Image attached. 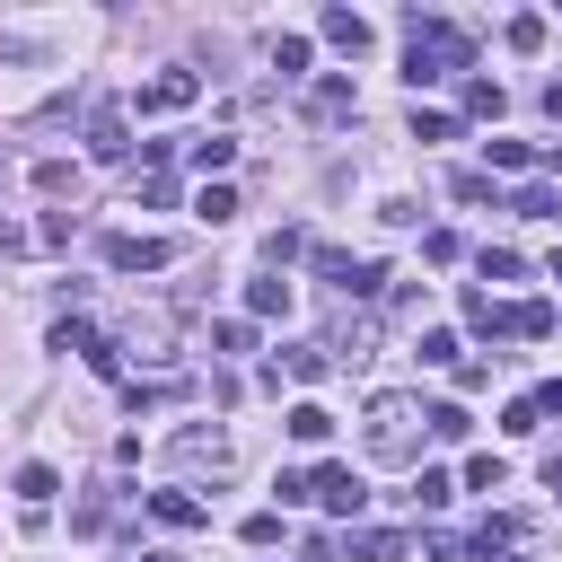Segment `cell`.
<instances>
[{"mask_svg":"<svg viewBox=\"0 0 562 562\" xmlns=\"http://www.w3.org/2000/svg\"><path fill=\"white\" fill-rule=\"evenodd\" d=\"M404 79L413 88H430V79H448V70H465L474 61V35L465 26H448V18H430V9H404Z\"/></svg>","mask_w":562,"mask_h":562,"instance_id":"obj_1","label":"cell"},{"mask_svg":"<svg viewBox=\"0 0 562 562\" xmlns=\"http://www.w3.org/2000/svg\"><path fill=\"white\" fill-rule=\"evenodd\" d=\"M422 404H404V395H378L369 404V457H386V465H413L422 457Z\"/></svg>","mask_w":562,"mask_h":562,"instance_id":"obj_2","label":"cell"},{"mask_svg":"<svg viewBox=\"0 0 562 562\" xmlns=\"http://www.w3.org/2000/svg\"><path fill=\"white\" fill-rule=\"evenodd\" d=\"M167 457H176V474H211V483H220V474L237 465L228 430H176V439H167Z\"/></svg>","mask_w":562,"mask_h":562,"instance_id":"obj_3","label":"cell"},{"mask_svg":"<svg viewBox=\"0 0 562 562\" xmlns=\"http://www.w3.org/2000/svg\"><path fill=\"white\" fill-rule=\"evenodd\" d=\"M307 501H325L334 518H360V501H369V483H360L351 465H316V474H307Z\"/></svg>","mask_w":562,"mask_h":562,"instance_id":"obj_4","label":"cell"},{"mask_svg":"<svg viewBox=\"0 0 562 562\" xmlns=\"http://www.w3.org/2000/svg\"><path fill=\"white\" fill-rule=\"evenodd\" d=\"M193 70H158V79H140V97H132V114H184L193 105Z\"/></svg>","mask_w":562,"mask_h":562,"instance_id":"obj_5","label":"cell"},{"mask_svg":"<svg viewBox=\"0 0 562 562\" xmlns=\"http://www.w3.org/2000/svg\"><path fill=\"white\" fill-rule=\"evenodd\" d=\"M316 272H325V281H334L342 299H369V290L386 281L378 263H360V255H342V246H316Z\"/></svg>","mask_w":562,"mask_h":562,"instance_id":"obj_6","label":"cell"},{"mask_svg":"<svg viewBox=\"0 0 562 562\" xmlns=\"http://www.w3.org/2000/svg\"><path fill=\"white\" fill-rule=\"evenodd\" d=\"M105 263H114V272H167L176 246H167V237H105Z\"/></svg>","mask_w":562,"mask_h":562,"instance_id":"obj_7","label":"cell"},{"mask_svg":"<svg viewBox=\"0 0 562 562\" xmlns=\"http://www.w3.org/2000/svg\"><path fill=\"white\" fill-rule=\"evenodd\" d=\"M272 369H281V378H299V386H316V378H334V351H325V342H290Z\"/></svg>","mask_w":562,"mask_h":562,"instance_id":"obj_8","label":"cell"},{"mask_svg":"<svg viewBox=\"0 0 562 562\" xmlns=\"http://www.w3.org/2000/svg\"><path fill=\"white\" fill-rule=\"evenodd\" d=\"M351 105H360V97H351V79H342V70H334V79H316V88H307V114H316V123H342V114H351Z\"/></svg>","mask_w":562,"mask_h":562,"instance_id":"obj_9","label":"cell"},{"mask_svg":"<svg viewBox=\"0 0 562 562\" xmlns=\"http://www.w3.org/2000/svg\"><path fill=\"white\" fill-rule=\"evenodd\" d=\"M316 26H325V44H342V53H369V18H360V9H325Z\"/></svg>","mask_w":562,"mask_h":562,"instance_id":"obj_10","label":"cell"},{"mask_svg":"<svg viewBox=\"0 0 562 562\" xmlns=\"http://www.w3.org/2000/svg\"><path fill=\"white\" fill-rule=\"evenodd\" d=\"M290 439H299V448H325V439H334V413H325V404H290Z\"/></svg>","mask_w":562,"mask_h":562,"instance_id":"obj_11","label":"cell"},{"mask_svg":"<svg viewBox=\"0 0 562 562\" xmlns=\"http://www.w3.org/2000/svg\"><path fill=\"white\" fill-rule=\"evenodd\" d=\"M351 562H404V536L395 527H360L351 536Z\"/></svg>","mask_w":562,"mask_h":562,"instance_id":"obj_12","label":"cell"},{"mask_svg":"<svg viewBox=\"0 0 562 562\" xmlns=\"http://www.w3.org/2000/svg\"><path fill=\"white\" fill-rule=\"evenodd\" d=\"M149 509H158V527H202V501L193 492H149Z\"/></svg>","mask_w":562,"mask_h":562,"instance_id":"obj_13","label":"cell"},{"mask_svg":"<svg viewBox=\"0 0 562 562\" xmlns=\"http://www.w3.org/2000/svg\"><path fill=\"white\" fill-rule=\"evenodd\" d=\"M88 149H97V158H123V149H132V140H123V114H114V105H105V114L88 123Z\"/></svg>","mask_w":562,"mask_h":562,"instance_id":"obj_14","label":"cell"},{"mask_svg":"<svg viewBox=\"0 0 562 562\" xmlns=\"http://www.w3.org/2000/svg\"><path fill=\"white\" fill-rule=\"evenodd\" d=\"M53 492H61V474H53V465H18V501H26V509H44Z\"/></svg>","mask_w":562,"mask_h":562,"instance_id":"obj_15","label":"cell"},{"mask_svg":"<svg viewBox=\"0 0 562 562\" xmlns=\"http://www.w3.org/2000/svg\"><path fill=\"white\" fill-rule=\"evenodd\" d=\"M448 501H457V483H448L439 465H422V474H413V509H448Z\"/></svg>","mask_w":562,"mask_h":562,"instance_id":"obj_16","label":"cell"},{"mask_svg":"<svg viewBox=\"0 0 562 562\" xmlns=\"http://www.w3.org/2000/svg\"><path fill=\"white\" fill-rule=\"evenodd\" d=\"M501 105H509V97H501V79H465V114H483V123H501Z\"/></svg>","mask_w":562,"mask_h":562,"instance_id":"obj_17","label":"cell"},{"mask_svg":"<svg viewBox=\"0 0 562 562\" xmlns=\"http://www.w3.org/2000/svg\"><path fill=\"white\" fill-rule=\"evenodd\" d=\"M246 307L255 316H290V281H246Z\"/></svg>","mask_w":562,"mask_h":562,"instance_id":"obj_18","label":"cell"},{"mask_svg":"<svg viewBox=\"0 0 562 562\" xmlns=\"http://www.w3.org/2000/svg\"><path fill=\"white\" fill-rule=\"evenodd\" d=\"M53 351H88V360H97V351H105V334H97V325H79V316H70V325H53Z\"/></svg>","mask_w":562,"mask_h":562,"instance_id":"obj_19","label":"cell"},{"mask_svg":"<svg viewBox=\"0 0 562 562\" xmlns=\"http://www.w3.org/2000/svg\"><path fill=\"white\" fill-rule=\"evenodd\" d=\"M422 422H430V439H465V430H474V413H465V404H430Z\"/></svg>","mask_w":562,"mask_h":562,"instance_id":"obj_20","label":"cell"},{"mask_svg":"<svg viewBox=\"0 0 562 562\" xmlns=\"http://www.w3.org/2000/svg\"><path fill=\"white\" fill-rule=\"evenodd\" d=\"M518 220H562V193L553 184H518Z\"/></svg>","mask_w":562,"mask_h":562,"instance_id":"obj_21","label":"cell"},{"mask_svg":"<svg viewBox=\"0 0 562 562\" xmlns=\"http://www.w3.org/2000/svg\"><path fill=\"white\" fill-rule=\"evenodd\" d=\"M272 70L299 79V70H307V35H272Z\"/></svg>","mask_w":562,"mask_h":562,"instance_id":"obj_22","label":"cell"},{"mask_svg":"<svg viewBox=\"0 0 562 562\" xmlns=\"http://www.w3.org/2000/svg\"><path fill=\"white\" fill-rule=\"evenodd\" d=\"M184 158H193V167H202V176H211V167H228V158H237V140H228V132H211V140H193V149H184Z\"/></svg>","mask_w":562,"mask_h":562,"instance_id":"obj_23","label":"cell"},{"mask_svg":"<svg viewBox=\"0 0 562 562\" xmlns=\"http://www.w3.org/2000/svg\"><path fill=\"white\" fill-rule=\"evenodd\" d=\"M518 272H527L518 246H483V281H518Z\"/></svg>","mask_w":562,"mask_h":562,"instance_id":"obj_24","label":"cell"},{"mask_svg":"<svg viewBox=\"0 0 562 562\" xmlns=\"http://www.w3.org/2000/svg\"><path fill=\"white\" fill-rule=\"evenodd\" d=\"M483 149H492V167H501V176H518V167H536V149H527V140H483Z\"/></svg>","mask_w":562,"mask_h":562,"instance_id":"obj_25","label":"cell"},{"mask_svg":"<svg viewBox=\"0 0 562 562\" xmlns=\"http://www.w3.org/2000/svg\"><path fill=\"white\" fill-rule=\"evenodd\" d=\"M193 211H202V220H211V228H220V220H228V211H237V193H228V184H202V193H193Z\"/></svg>","mask_w":562,"mask_h":562,"instance_id":"obj_26","label":"cell"},{"mask_svg":"<svg viewBox=\"0 0 562 562\" xmlns=\"http://www.w3.org/2000/svg\"><path fill=\"white\" fill-rule=\"evenodd\" d=\"M290 255H307V237H299V228H272V237H263V263H272V272H281V263H290Z\"/></svg>","mask_w":562,"mask_h":562,"instance_id":"obj_27","label":"cell"},{"mask_svg":"<svg viewBox=\"0 0 562 562\" xmlns=\"http://www.w3.org/2000/svg\"><path fill=\"white\" fill-rule=\"evenodd\" d=\"M509 53H544V18H509Z\"/></svg>","mask_w":562,"mask_h":562,"instance_id":"obj_28","label":"cell"},{"mask_svg":"<svg viewBox=\"0 0 562 562\" xmlns=\"http://www.w3.org/2000/svg\"><path fill=\"white\" fill-rule=\"evenodd\" d=\"M211 342H220V351H255V325H246V316H228V325H211Z\"/></svg>","mask_w":562,"mask_h":562,"instance_id":"obj_29","label":"cell"},{"mask_svg":"<svg viewBox=\"0 0 562 562\" xmlns=\"http://www.w3.org/2000/svg\"><path fill=\"white\" fill-rule=\"evenodd\" d=\"M422 360H430V369H457V334L430 325V334H422Z\"/></svg>","mask_w":562,"mask_h":562,"instance_id":"obj_30","label":"cell"},{"mask_svg":"<svg viewBox=\"0 0 562 562\" xmlns=\"http://www.w3.org/2000/svg\"><path fill=\"white\" fill-rule=\"evenodd\" d=\"M501 474H509L501 457H474V465H465V492H501Z\"/></svg>","mask_w":562,"mask_h":562,"instance_id":"obj_31","label":"cell"},{"mask_svg":"<svg viewBox=\"0 0 562 562\" xmlns=\"http://www.w3.org/2000/svg\"><path fill=\"white\" fill-rule=\"evenodd\" d=\"M536 413H544V404H536V395H518V404L501 413V430H518V439H527V430H536Z\"/></svg>","mask_w":562,"mask_h":562,"instance_id":"obj_32","label":"cell"},{"mask_svg":"<svg viewBox=\"0 0 562 562\" xmlns=\"http://www.w3.org/2000/svg\"><path fill=\"white\" fill-rule=\"evenodd\" d=\"M536 404H544V413H562V378H553V386H544V395H536Z\"/></svg>","mask_w":562,"mask_h":562,"instance_id":"obj_33","label":"cell"},{"mask_svg":"<svg viewBox=\"0 0 562 562\" xmlns=\"http://www.w3.org/2000/svg\"><path fill=\"white\" fill-rule=\"evenodd\" d=\"M553 281H562V255H553Z\"/></svg>","mask_w":562,"mask_h":562,"instance_id":"obj_34","label":"cell"}]
</instances>
